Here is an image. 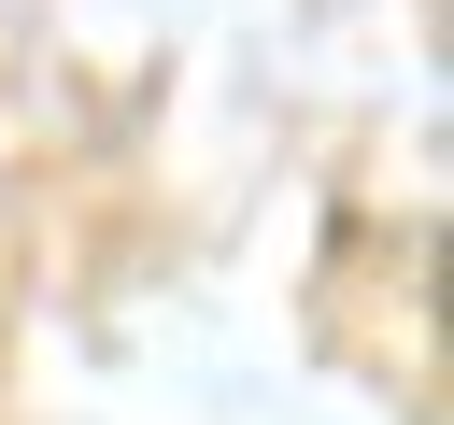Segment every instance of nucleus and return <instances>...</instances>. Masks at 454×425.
Wrapping results in <instances>:
<instances>
[]
</instances>
